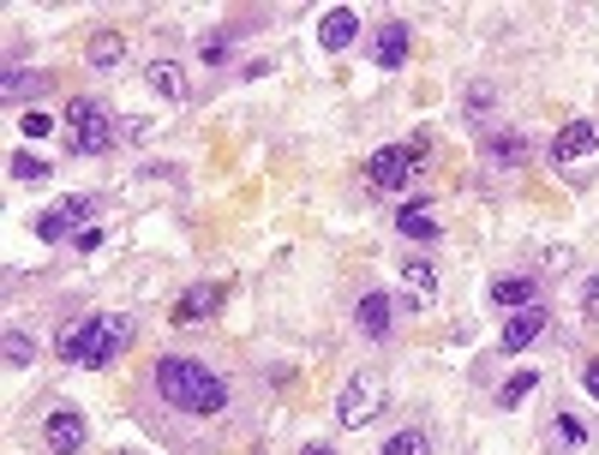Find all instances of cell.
Wrapping results in <instances>:
<instances>
[{"instance_id": "cell-1", "label": "cell", "mask_w": 599, "mask_h": 455, "mask_svg": "<svg viewBox=\"0 0 599 455\" xmlns=\"http://www.w3.org/2000/svg\"><path fill=\"white\" fill-rule=\"evenodd\" d=\"M156 395H162L174 414H192V419H210V414H228V383L216 378L204 359L192 354H162L150 371Z\"/></svg>"}, {"instance_id": "cell-2", "label": "cell", "mask_w": 599, "mask_h": 455, "mask_svg": "<svg viewBox=\"0 0 599 455\" xmlns=\"http://www.w3.org/2000/svg\"><path fill=\"white\" fill-rule=\"evenodd\" d=\"M132 342V318L126 311H96V318H84V323H66L60 330V359L66 366H84V371H102V366H114L120 359V347Z\"/></svg>"}, {"instance_id": "cell-3", "label": "cell", "mask_w": 599, "mask_h": 455, "mask_svg": "<svg viewBox=\"0 0 599 455\" xmlns=\"http://www.w3.org/2000/svg\"><path fill=\"white\" fill-rule=\"evenodd\" d=\"M114 114H108L96 96H72V108H66V150H78V156H102V150H114Z\"/></svg>"}, {"instance_id": "cell-4", "label": "cell", "mask_w": 599, "mask_h": 455, "mask_svg": "<svg viewBox=\"0 0 599 455\" xmlns=\"http://www.w3.org/2000/svg\"><path fill=\"white\" fill-rule=\"evenodd\" d=\"M383 407H390V383H383V371H354V378L342 383V395H335V419H342L347 431L371 426Z\"/></svg>"}, {"instance_id": "cell-5", "label": "cell", "mask_w": 599, "mask_h": 455, "mask_svg": "<svg viewBox=\"0 0 599 455\" xmlns=\"http://www.w3.org/2000/svg\"><path fill=\"white\" fill-rule=\"evenodd\" d=\"M419 156H426V144H383V150H371L366 180L378 192H395V186H407V174L419 168Z\"/></svg>"}, {"instance_id": "cell-6", "label": "cell", "mask_w": 599, "mask_h": 455, "mask_svg": "<svg viewBox=\"0 0 599 455\" xmlns=\"http://www.w3.org/2000/svg\"><path fill=\"white\" fill-rule=\"evenodd\" d=\"M90 216H96V198H90V192H78V198H60L54 210L36 216V239H48V246H54V239H66L72 228H84Z\"/></svg>"}, {"instance_id": "cell-7", "label": "cell", "mask_w": 599, "mask_h": 455, "mask_svg": "<svg viewBox=\"0 0 599 455\" xmlns=\"http://www.w3.org/2000/svg\"><path fill=\"white\" fill-rule=\"evenodd\" d=\"M84 438H90V426H84L78 407H54V414L42 419V443H48V455H78V450H84Z\"/></svg>"}, {"instance_id": "cell-8", "label": "cell", "mask_w": 599, "mask_h": 455, "mask_svg": "<svg viewBox=\"0 0 599 455\" xmlns=\"http://www.w3.org/2000/svg\"><path fill=\"white\" fill-rule=\"evenodd\" d=\"M546 323H551V311H546V306H522V311H510V318H503L498 347H503V354H522V347H534L539 335H546Z\"/></svg>"}, {"instance_id": "cell-9", "label": "cell", "mask_w": 599, "mask_h": 455, "mask_svg": "<svg viewBox=\"0 0 599 455\" xmlns=\"http://www.w3.org/2000/svg\"><path fill=\"white\" fill-rule=\"evenodd\" d=\"M599 150V126L594 120H570V126L551 138V162L558 168H570V162H587V156Z\"/></svg>"}, {"instance_id": "cell-10", "label": "cell", "mask_w": 599, "mask_h": 455, "mask_svg": "<svg viewBox=\"0 0 599 455\" xmlns=\"http://www.w3.org/2000/svg\"><path fill=\"white\" fill-rule=\"evenodd\" d=\"M395 299L383 294V287H371V294H359V306H354V323H359V335H371V342H383V335L395 330Z\"/></svg>"}, {"instance_id": "cell-11", "label": "cell", "mask_w": 599, "mask_h": 455, "mask_svg": "<svg viewBox=\"0 0 599 455\" xmlns=\"http://www.w3.org/2000/svg\"><path fill=\"white\" fill-rule=\"evenodd\" d=\"M216 306H222V282H192L186 294L174 299V311H168V318H174V323H204Z\"/></svg>"}, {"instance_id": "cell-12", "label": "cell", "mask_w": 599, "mask_h": 455, "mask_svg": "<svg viewBox=\"0 0 599 455\" xmlns=\"http://www.w3.org/2000/svg\"><path fill=\"white\" fill-rule=\"evenodd\" d=\"M371 60H378L383 72L407 66V24L402 19H383L378 30H371Z\"/></svg>"}, {"instance_id": "cell-13", "label": "cell", "mask_w": 599, "mask_h": 455, "mask_svg": "<svg viewBox=\"0 0 599 455\" xmlns=\"http://www.w3.org/2000/svg\"><path fill=\"white\" fill-rule=\"evenodd\" d=\"M402 287H407V306H431V299H438V263L407 258L402 263Z\"/></svg>"}, {"instance_id": "cell-14", "label": "cell", "mask_w": 599, "mask_h": 455, "mask_svg": "<svg viewBox=\"0 0 599 455\" xmlns=\"http://www.w3.org/2000/svg\"><path fill=\"white\" fill-rule=\"evenodd\" d=\"M354 36H359V12H347V7H330V12H323V19H318V42L330 48V54H342V48L354 42Z\"/></svg>"}, {"instance_id": "cell-15", "label": "cell", "mask_w": 599, "mask_h": 455, "mask_svg": "<svg viewBox=\"0 0 599 455\" xmlns=\"http://www.w3.org/2000/svg\"><path fill=\"white\" fill-rule=\"evenodd\" d=\"M491 306H503V311L539 306V282L534 275H498V282H491Z\"/></svg>"}, {"instance_id": "cell-16", "label": "cell", "mask_w": 599, "mask_h": 455, "mask_svg": "<svg viewBox=\"0 0 599 455\" xmlns=\"http://www.w3.org/2000/svg\"><path fill=\"white\" fill-rule=\"evenodd\" d=\"M150 90H156V96H168L174 108H186V102H192V84H186V72H180L174 60H150Z\"/></svg>"}, {"instance_id": "cell-17", "label": "cell", "mask_w": 599, "mask_h": 455, "mask_svg": "<svg viewBox=\"0 0 599 455\" xmlns=\"http://www.w3.org/2000/svg\"><path fill=\"white\" fill-rule=\"evenodd\" d=\"M395 234L402 239H438L443 222L426 210V204H402V210H395Z\"/></svg>"}, {"instance_id": "cell-18", "label": "cell", "mask_w": 599, "mask_h": 455, "mask_svg": "<svg viewBox=\"0 0 599 455\" xmlns=\"http://www.w3.org/2000/svg\"><path fill=\"white\" fill-rule=\"evenodd\" d=\"M42 90H48V72H24V66H12L7 78H0V96H7V102H36Z\"/></svg>"}, {"instance_id": "cell-19", "label": "cell", "mask_w": 599, "mask_h": 455, "mask_svg": "<svg viewBox=\"0 0 599 455\" xmlns=\"http://www.w3.org/2000/svg\"><path fill=\"white\" fill-rule=\"evenodd\" d=\"M84 54H90V66H120V60H126V36H120V30H96Z\"/></svg>"}, {"instance_id": "cell-20", "label": "cell", "mask_w": 599, "mask_h": 455, "mask_svg": "<svg viewBox=\"0 0 599 455\" xmlns=\"http://www.w3.org/2000/svg\"><path fill=\"white\" fill-rule=\"evenodd\" d=\"M522 156H527V138H522V132H491V138H486V162L515 168Z\"/></svg>"}, {"instance_id": "cell-21", "label": "cell", "mask_w": 599, "mask_h": 455, "mask_svg": "<svg viewBox=\"0 0 599 455\" xmlns=\"http://www.w3.org/2000/svg\"><path fill=\"white\" fill-rule=\"evenodd\" d=\"M7 174L19 180V186H42L48 174H54V168L42 162V156H30V150H12V162H7Z\"/></svg>"}, {"instance_id": "cell-22", "label": "cell", "mask_w": 599, "mask_h": 455, "mask_svg": "<svg viewBox=\"0 0 599 455\" xmlns=\"http://www.w3.org/2000/svg\"><path fill=\"white\" fill-rule=\"evenodd\" d=\"M378 455H431V438L419 426H402L395 438H383V450Z\"/></svg>"}, {"instance_id": "cell-23", "label": "cell", "mask_w": 599, "mask_h": 455, "mask_svg": "<svg viewBox=\"0 0 599 455\" xmlns=\"http://www.w3.org/2000/svg\"><path fill=\"white\" fill-rule=\"evenodd\" d=\"M534 390H539V371H515V378L498 390V407H522Z\"/></svg>"}, {"instance_id": "cell-24", "label": "cell", "mask_w": 599, "mask_h": 455, "mask_svg": "<svg viewBox=\"0 0 599 455\" xmlns=\"http://www.w3.org/2000/svg\"><path fill=\"white\" fill-rule=\"evenodd\" d=\"M0 347H7V366H12V371H24V366L36 359V342H30L24 330H7V342H0Z\"/></svg>"}, {"instance_id": "cell-25", "label": "cell", "mask_w": 599, "mask_h": 455, "mask_svg": "<svg viewBox=\"0 0 599 455\" xmlns=\"http://www.w3.org/2000/svg\"><path fill=\"white\" fill-rule=\"evenodd\" d=\"M234 30H246V24H234ZM234 30L204 36V42H198V60H204V66H222V60H228V42H234Z\"/></svg>"}, {"instance_id": "cell-26", "label": "cell", "mask_w": 599, "mask_h": 455, "mask_svg": "<svg viewBox=\"0 0 599 455\" xmlns=\"http://www.w3.org/2000/svg\"><path fill=\"white\" fill-rule=\"evenodd\" d=\"M24 132H30V138H48V132H54V120L42 114V108H24V120H19Z\"/></svg>"}, {"instance_id": "cell-27", "label": "cell", "mask_w": 599, "mask_h": 455, "mask_svg": "<svg viewBox=\"0 0 599 455\" xmlns=\"http://www.w3.org/2000/svg\"><path fill=\"white\" fill-rule=\"evenodd\" d=\"M558 438H563V443H575V450H582V443H587V431H582V419H570V414H558Z\"/></svg>"}, {"instance_id": "cell-28", "label": "cell", "mask_w": 599, "mask_h": 455, "mask_svg": "<svg viewBox=\"0 0 599 455\" xmlns=\"http://www.w3.org/2000/svg\"><path fill=\"white\" fill-rule=\"evenodd\" d=\"M582 318H587V323H599V275L582 287Z\"/></svg>"}, {"instance_id": "cell-29", "label": "cell", "mask_w": 599, "mask_h": 455, "mask_svg": "<svg viewBox=\"0 0 599 455\" xmlns=\"http://www.w3.org/2000/svg\"><path fill=\"white\" fill-rule=\"evenodd\" d=\"M491 96H498V90H491V84L479 78L474 90H467V108H474V114H486V108H491Z\"/></svg>"}, {"instance_id": "cell-30", "label": "cell", "mask_w": 599, "mask_h": 455, "mask_svg": "<svg viewBox=\"0 0 599 455\" xmlns=\"http://www.w3.org/2000/svg\"><path fill=\"white\" fill-rule=\"evenodd\" d=\"M582 390L599 395V359H587V366H582Z\"/></svg>"}, {"instance_id": "cell-31", "label": "cell", "mask_w": 599, "mask_h": 455, "mask_svg": "<svg viewBox=\"0 0 599 455\" xmlns=\"http://www.w3.org/2000/svg\"><path fill=\"white\" fill-rule=\"evenodd\" d=\"M300 455H335V450H330V443H306Z\"/></svg>"}, {"instance_id": "cell-32", "label": "cell", "mask_w": 599, "mask_h": 455, "mask_svg": "<svg viewBox=\"0 0 599 455\" xmlns=\"http://www.w3.org/2000/svg\"><path fill=\"white\" fill-rule=\"evenodd\" d=\"M114 455H138V450H114Z\"/></svg>"}]
</instances>
